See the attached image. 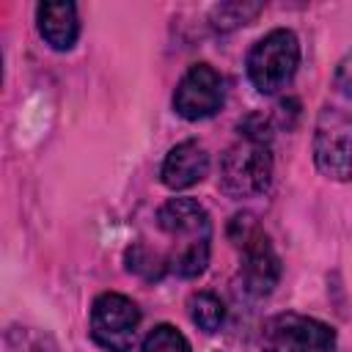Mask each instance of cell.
<instances>
[{"label": "cell", "instance_id": "obj_1", "mask_svg": "<svg viewBox=\"0 0 352 352\" xmlns=\"http://www.w3.org/2000/svg\"><path fill=\"white\" fill-rule=\"evenodd\" d=\"M316 168L336 182L352 176V50L336 66L330 91L314 126Z\"/></svg>", "mask_w": 352, "mask_h": 352}, {"label": "cell", "instance_id": "obj_2", "mask_svg": "<svg viewBox=\"0 0 352 352\" xmlns=\"http://www.w3.org/2000/svg\"><path fill=\"white\" fill-rule=\"evenodd\" d=\"M157 226L173 239L168 270L179 278H198L209 264L212 223L206 209L192 198H170L157 212Z\"/></svg>", "mask_w": 352, "mask_h": 352}, {"label": "cell", "instance_id": "obj_3", "mask_svg": "<svg viewBox=\"0 0 352 352\" xmlns=\"http://www.w3.org/2000/svg\"><path fill=\"white\" fill-rule=\"evenodd\" d=\"M231 242L242 250V289L250 297H267L280 278V258L253 214H234L228 226Z\"/></svg>", "mask_w": 352, "mask_h": 352}, {"label": "cell", "instance_id": "obj_4", "mask_svg": "<svg viewBox=\"0 0 352 352\" xmlns=\"http://www.w3.org/2000/svg\"><path fill=\"white\" fill-rule=\"evenodd\" d=\"M272 182V154L264 140L239 138L220 160V190L231 198L261 195Z\"/></svg>", "mask_w": 352, "mask_h": 352}, {"label": "cell", "instance_id": "obj_5", "mask_svg": "<svg viewBox=\"0 0 352 352\" xmlns=\"http://www.w3.org/2000/svg\"><path fill=\"white\" fill-rule=\"evenodd\" d=\"M300 63V41L292 30L278 28L258 38L248 55V77L261 94L286 88Z\"/></svg>", "mask_w": 352, "mask_h": 352}, {"label": "cell", "instance_id": "obj_6", "mask_svg": "<svg viewBox=\"0 0 352 352\" xmlns=\"http://www.w3.org/2000/svg\"><path fill=\"white\" fill-rule=\"evenodd\" d=\"M336 330L314 316L278 314L261 327L264 352H333Z\"/></svg>", "mask_w": 352, "mask_h": 352}, {"label": "cell", "instance_id": "obj_7", "mask_svg": "<svg viewBox=\"0 0 352 352\" xmlns=\"http://www.w3.org/2000/svg\"><path fill=\"white\" fill-rule=\"evenodd\" d=\"M138 324H140V311L129 297L118 292H104L94 300L91 336L99 346L110 352H129L138 336Z\"/></svg>", "mask_w": 352, "mask_h": 352}, {"label": "cell", "instance_id": "obj_8", "mask_svg": "<svg viewBox=\"0 0 352 352\" xmlns=\"http://www.w3.org/2000/svg\"><path fill=\"white\" fill-rule=\"evenodd\" d=\"M226 102V80L209 63H195L179 80L173 94V107L187 121H201L214 116Z\"/></svg>", "mask_w": 352, "mask_h": 352}, {"label": "cell", "instance_id": "obj_9", "mask_svg": "<svg viewBox=\"0 0 352 352\" xmlns=\"http://www.w3.org/2000/svg\"><path fill=\"white\" fill-rule=\"evenodd\" d=\"M209 173V154L204 146H198L195 140H184L176 143L162 162V184L170 190H187L192 184H198L204 176Z\"/></svg>", "mask_w": 352, "mask_h": 352}, {"label": "cell", "instance_id": "obj_10", "mask_svg": "<svg viewBox=\"0 0 352 352\" xmlns=\"http://www.w3.org/2000/svg\"><path fill=\"white\" fill-rule=\"evenodd\" d=\"M41 38L52 50H72L80 36V19L74 3H41L36 8Z\"/></svg>", "mask_w": 352, "mask_h": 352}, {"label": "cell", "instance_id": "obj_11", "mask_svg": "<svg viewBox=\"0 0 352 352\" xmlns=\"http://www.w3.org/2000/svg\"><path fill=\"white\" fill-rule=\"evenodd\" d=\"M187 308H190L192 324H195L198 330H204V333H217V330L223 327V322H226V305H223V300H220L217 294H212V292H198V294H192L190 302H187Z\"/></svg>", "mask_w": 352, "mask_h": 352}, {"label": "cell", "instance_id": "obj_12", "mask_svg": "<svg viewBox=\"0 0 352 352\" xmlns=\"http://www.w3.org/2000/svg\"><path fill=\"white\" fill-rule=\"evenodd\" d=\"M261 8H264L261 3H220L212 8V28L220 33H228L239 25L253 22Z\"/></svg>", "mask_w": 352, "mask_h": 352}, {"label": "cell", "instance_id": "obj_13", "mask_svg": "<svg viewBox=\"0 0 352 352\" xmlns=\"http://www.w3.org/2000/svg\"><path fill=\"white\" fill-rule=\"evenodd\" d=\"M126 270L143 280H160L168 272V258H162L146 245H132L126 250Z\"/></svg>", "mask_w": 352, "mask_h": 352}, {"label": "cell", "instance_id": "obj_14", "mask_svg": "<svg viewBox=\"0 0 352 352\" xmlns=\"http://www.w3.org/2000/svg\"><path fill=\"white\" fill-rule=\"evenodd\" d=\"M140 352H192L190 341L173 324H157L146 338Z\"/></svg>", "mask_w": 352, "mask_h": 352}]
</instances>
